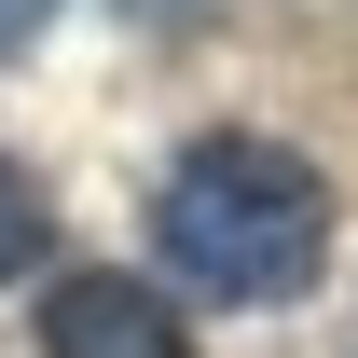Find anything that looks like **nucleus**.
Returning a JSON list of instances; mask_svg holds the SVG:
<instances>
[{"instance_id":"f257e3e1","label":"nucleus","mask_w":358,"mask_h":358,"mask_svg":"<svg viewBox=\"0 0 358 358\" xmlns=\"http://www.w3.org/2000/svg\"><path fill=\"white\" fill-rule=\"evenodd\" d=\"M152 248L193 303H303L331 262V179L275 138H193L152 179Z\"/></svg>"},{"instance_id":"20e7f679","label":"nucleus","mask_w":358,"mask_h":358,"mask_svg":"<svg viewBox=\"0 0 358 358\" xmlns=\"http://www.w3.org/2000/svg\"><path fill=\"white\" fill-rule=\"evenodd\" d=\"M42 28H55V0H0V69H14V55L42 42Z\"/></svg>"},{"instance_id":"f03ea898","label":"nucleus","mask_w":358,"mask_h":358,"mask_svg":"<svg viewBox=\"0 0 358 358\" xmlns=\"http://www.w3.org/2000/svg\"><path fill=\"white\" fill-rule=\"evenodd\" d=\"M42 358H193V317H179L152 275L83 262V275L42 289Z\"/></svg>"},{"instance_id":"7ed1b4c3","label":"nucleus","mask_w":358,"mask_h":358,"mask_svg":"<svg viewBox=\"0 0 358 358\" xmlns=\"http://www.w3.org/2000/svg\"><path fill=\"white\" fill-rule=\"evenodd\" d=\"M42 248H55V207H42V179L0 152V275H28Z\"/></svg>"}]
</instances>
